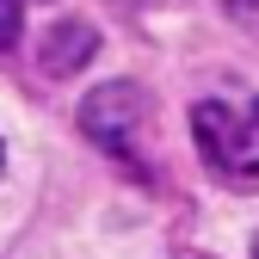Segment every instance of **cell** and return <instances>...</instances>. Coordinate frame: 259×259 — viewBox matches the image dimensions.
I'll return each mask as SVG.
<instances>
[{
  "mask_svg": "<svg viewBox=\"0 0 259 259\" xmlns=\"http://www.w3.org/2000/svg\"><path fill=\"white\" fill-rule=\"evenodd\" d=\"M191 136H198V154L222 179L259 185V99H253V93L198 99V105H191Z\"/></svg>",
  "mask_w": 259,
  "mask_h": 259,
  "instance_id": "cell-1",
  "label": "cell"
},
{
  "mask_svg": "<svg viewBox=\"0 0 259 259\" xmlns=\"http://www.w3.org/2000/svg\"><path fill=\"white\" fill-rule=\"evenodd\" d=\"M142 117H148V93L130 87V80H105V87H93L80 99V130L99 148H111V154H123L130 142H136Z\"/></svg>",
  "mask_w": 259,
  "mask_h": 259,
  "instance_id": "cell-2",
  "label": "cell"
},
{
  "mask_svg": "<svg viewBox=\"0 0 259 259\" xmlns=\"http://www.w3.org/2000/svg\"><path fill=\"white\" fill-rule=\"evenodd\" d=\"M93 56H99V25H93V19H56L44 37H37V68L50 80L80 74Z\"/></svg>",
  "mask_w": 259,
  "mask_h": 259,
  "instance_id": "cell-3",
  "label": "cell"
},
{
  "mask_svg": "<svg viewBox=\"0 0 259 259\" xmlns=\"http://www.w3.org/2000/svg\"><path fill=\"white\" fill-rule=\"evenodd\" d=\"M19 25H25V0H0V50L19 44Z\"/></svg>",
  "mask_w": 259,
  "mask_h": 259,
  "instance_id": "cell-4",
  "label": "cell"
},
{
  "mask_svg": "<svg viewBox=\"0 0 259 259\" xmlns=\"http://www.w3.org/2000/svg\"><path fill=\"white\" fill-rule=\"evenodd\" d=\"M222 13L241 19V25H259V0H222Z\"/></svg>",
  "mask_w": 259,
  "mask_h": 259,
  "instance_id": "cell-5",
  "label": "cell"
},
{
  "mask_svg": "<svg viewBox=\"0 0 259 259\" xmlns=\"http://www.w3.org/2000/svg\"><path fill=\"white\" fill-rule=\"evenodd\" d=\"M253 259H259V235H253Z\"/></svg>",
  "mask_w": 259,
  "mask_h": 259,
  "instance_id": "cell-6",
  "label": "cell"
},
{
  "mask_svg": "<svg viewBox=\"0 0 259 259\" xmlns=\"http://www.w3.org/2000/svg\"><path fill=\"white\" fill-rule=\"evenodd\" d=\"M0 167H7V154H0Z\"/></svg>",
  "mask_w": 259,
  "mask_h": 259,
  "instance_id": "cell-7",
  "label": "cell"
}]
</instances>
